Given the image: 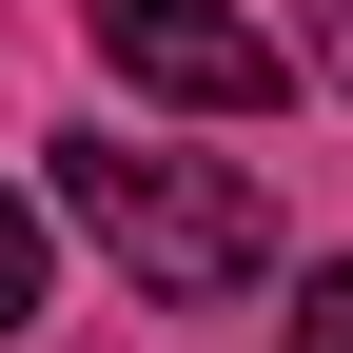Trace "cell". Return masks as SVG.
Here are the masks:
<instances>
[{
  "mask_svg": "<svg viewBox=\"0 0 353 353\" xmlns=\"http://www.w3.org/2000/svg\"><path fill=\"white\" fill-rule=\"evenodd\" d=\"M314 59H334V99H353V0H334V20H314Z\"/></svg>",
  "mask_w": 353,
  "mask_h": 353,
  "instance_id": "5b68a950",
  "label": "cell"
},
{
  "mask_svg": "<svg viewBox=\"0 0 353 353\" xmlns=\"http://www.w3.org/2000/svg\"><path fill=\"white\" fill-rule=\"evenodd\" d=\"M79 20H99V59L138 79V99H176V118H255L275 99V20H236V0H79Z\"/></svg>",
  "mask_w": 353,
  "mask_h": 353,
  "instance_id": "7a4b0ae2",
  "label": "cell"
},
{
  "mask_svg": "<svg viewBox=\"0 0 353 353\" xmlns=\"http://www.w3.org/2000/svg\"><path fill=\"white\" fill-rule=\"evenodd\" d=\"M20 314H39V216L0 196V334H20Z\"/></svg>",
  "mask_w": 353,
  "mask_h": 353,
  "instance_id": "277c9868",
  "label": "cell"
},
{
  "mask_svg": "<svg viewBox=\"0 0 353 353\" xmlns=\"http://www.w3.org/2000/svg\"><path fill=\"white\" fill-rule=\"evenodd\" d=\"M59 216L118 255L138 294H236L275 275V196L236 157H157V138H59Z\"/></svg>",
  "mask_w": 353,
  "mask_h": 353,
  "instance_id": "6da1fadb",
  "label": "cell"
},
{
  "mask_svg": "<svg viewBox=\"0 0 353 353\" xmlns=\"http://www.w3.org/2000/svg\"><path fill=\"white\" fill-rule=\"evenodd\" d=\"M294 353H353V255H334V275H294Z\"/></svg>",
  "mask_w": 353,
  "mask_h": 353,
  "instance_id": "3957f363",
  "label": "cell"
}]
</instances>
